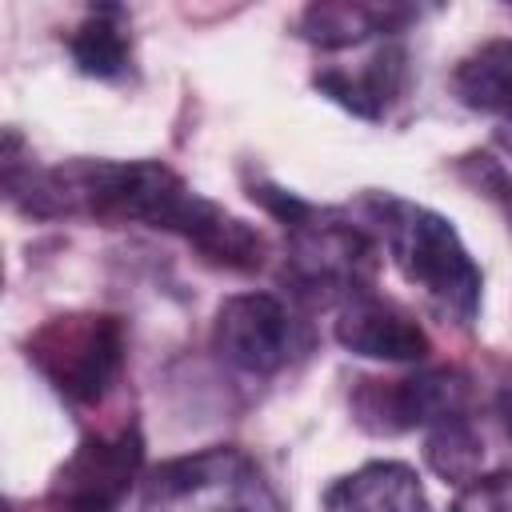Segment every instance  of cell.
<instances>
[{"mask_svg":"<svg viewBox=\"0 0 512 512\" xmlns=\"http://www.w3.org/2000/svg\"><path fill=\"white\" fill-rule=\"evenodd\" d=\"M360 208L376 224V236L384 240L400 276L412 288H420L424 300L444 320L468 328L480 316L484 276L472 252L464 248L460 232L452 228V220L392 192H368Z\"/></svg>","mask_w":512,"mask_h":512,"instance_id":"cell-1","label":"cell"},{"mask_svg":"<svg viewBox=\"0 0 512 512\" xmlns=\"http://www.w3.org/2000/svg\"><path fill=\"white\" fill-rule=\"evenodd\" d=\"M380 244L364 224L340 212L316 208L304 224L288 232V252L280 264V284L288 300L304 312L344 308L348 300L376 292Z\"/></svg>","mask_w":512,"mask_h":512,"instance_id":"cell-2","label":"cell"},{"mask_svg":"<svg viewBox=\"0 0 512 512\" xmlns=\"http://www.w3.org/2000/svg\"><path fill=\"white\" fill-rule=\"evenodd\" d=\"M140 512H284L264 468L232 444L156 464L140 480Z\"/></svg>","mask_w":512,"mask_h":512,"instance_id":"cell-3","label":"cell"},{"mask_svg":"<svg viewBox=\"0 0 512 512\" xmlns=\"http://www.w3.org/2000/svg\"><path fill=\"white\" fill-rule=\"evenodd\" d=\"M28 364L68 404H100L124 372V324L108 312H64L24 340Z\"/></svg>","mask_w":512,"mask_h":512,"instance_id":"cell-4","label":"cell"},{"mask_svg":"<svg viewBox=\"0 0 512 512\" xmlns=\"http://www.w3.org/2000/svg\"><path fill=\"white\" fill-rule=\"evenodd\" d=\"M304 348V320L272 292H236L216 308L212 352L244 376H276Z\"/></svg>","mask_w":512,"mask_h":512,"instance_id":"cell-5","label":"cell"},{"mask_svg":"<svg viewBox=\"0 0 512 512\" xmlns=\"http://www.w3.org/2000/svg\"><path fill=\"white\" fill-rule=\"evenodd\" d=\"M352 412L364 432L400 436L472 412V380L460 368H424L400 380H356Z\"/></svg>","mask_w":512,"mask_h":512,"instance_id":"cell-6","label":"cell"},{"mask_svg":"<svg viewBox=\"0 0 512 512\" xmlns=\"http://www.w3.org/2000/svg\"><path fill=\"white\" fill-rule=\"evenodd\" d=\"M140 464H144V436L136 424L120 428L116 436H88L60 464L48 500L52 504L116 508L128 496V488L136 484Z\"/></svg>","mask_w":512,"mask_h":512,"instance_id":"cell-7","label":"cell"},{"mask_svg":"<svg viewBox=\"0 0 512 512\" xmlns=\"http://www.w3.org/2000/svg\"><path fill=\"white\" fill-rule=\"evenodd\" d=\"M332 336L352 356H368L384 364H416L432 352V340L420 328V320L380 292H364L344 308H336Z\"/></svg>","mask_w":512,"mask_h":512,"instance_id":"cell-8","label":"cell"},{"mask_svg":"<svg viewBox=\"0 0 512 512\" xmlns=\"http://www.w3.org/2000/svg\"><path fill=\"white\" fill-rule=\"evenodd\" d=\"M324 512H428V492L412 464L368 460L324 488Z\"/></svg>","mask_w":512,"mask_h":512,"instance_id":"cell-9","label":"cell"},{"mask_svg":"<svg viewBox=\"0 0 512 512\" xmlns=\"http://www.w3.org/2000/svg\"><path fill=\"white\" fill-rule=\"evenodd\" d=\"M416 20L408 4H364V0H316L296 16V36L316 48H352L368 36H396Z\"/></svg>","mask_w":512,"mask_h":512,"instance_id":"cell-10","label":"cell"},{"mask_svg":"<svg viewBox=\"0 0 512 512\" xmlns=\"http://www.w3.org/2000/svg\"><path fill=\"white\" fill-rule=\"evenodd\" d=\"M408 84V52L404 44H380L376 56L364 64V72H340V68H324L312 76V88L320 96H328L332 104H340L344 112L360 116V120H380L388 112V104L404 92Z\"/></svg>","mask_w":512,"mask_h":512,"instance_id":"cell-11","label":"cell"},{"mask_svg":"<svg viewBox=\"0 0 512 512\" xmlns=\"http://www.w3.org/2000/svg\"><path fill=\"white\" fill-rule=\"evenodd\" d=\"M452 96L472 112L504 120L512 112V40L496 36L472 48L452 68Z\"/></svg>","mask_w":512,"mask_h":512,"instance_id":"cell-12","label":"cell"},{"mask_svg":"<svg viewBox=\"0 0 512 512\" xmlns=\"http://www.w3.org/2000/svg\"><path fill=\"white\" fill-rule=\"evenodd\" d=\"M124 8L112 4H96L88 12V20L68 36V56L76 64V72L92 76V80H116L128 72V36L120 28Z\"/></svg>","mask_w":512,"mask_h":512,"instance_id":"cell-13","label":"cell"},{"mask_svg":"<svg viewBox=\"0 0 512 512\" xmlns=\"http://www.w3.org/2000/svg\"><path fill=\"white\" fill-rule=\"evenodd\" d=\"M424 460L444 484H456V488L472 484L480 476V464H484V440H480L472 416L432 424L428 440H424Z\"/></svg>","mask_w":512,"mask_h":512,"instance_id":"cell-14","label":"cell"},{"mask_svg":"<svg viewBox=\"0 0 512 512\" xmlns=\"http://www.w3.org/2000/svg\"><path fill=\"white\" fill-rule=\"evenodd\" d=\"M452 512H512V472L476 476L456 492Z\"/></svg>","mask_w":512,"mask_h":512,"instance_id":"cell-15","label":"cell"},{"mask_svg":"<svg viewBox=\"0 0 512 512\" xmlns=\"http://www.w3.org/2000/svg\"><path fill=\"white\" fill-rule=\"evenodd\" d=\"M248 196H252L268 216H276L288 232H292L296 224H304V220L316 212V204H308V200H300L296 192H288V188H280V184H268V180L248 184Z\"/></svg>","mask_w":512,"mask_h":512,"instance_id":"cell-16","label":"cell"},{"mask_svg":"<svg viewBox=\"0 0 512 512\" xmlns=\"http://www.w3.org/2000/svg\"><path fill=\"white\" fill-rule=\"evenodd\" d=\"M460 172H464L484 196H492V200L504 208V220H508V228H512V176H508L492 156H468V160L460 164Z\"/></svg>","mask_w":512,"mask_h":512,"instance_id":"cell-17","label":"cell"},{"mask_svg":"<svg viewBox=\"0 0 512 512\" xmlns=\"http://www.w3.org/2000/svg\"><path fill=\"white\" fill-rule=\"evenodd\" d=\"M496 416H500V428H504V436L512 444V384H504L496 392Z\"/></svg>","mask_w":512,"mask_h":512,"instance_id":"cell-18","label":"cell"},{"mask_svg":"<svg viewBox=\"0 0 512 512\" xmlns=\"http://www.w3.org/2000/svg\"><path fill=\"white\" fill-rule=\"evenodd\" d=\"M492 140H496V148H500V152L512 160V112L500 120V128H496V136H492Z\"/></svg>","mask_w":512,"mask_h":512,"instance_id":"cell-19","label":"cell"},{"mask_svg":"<svg viewBox=\"0 0 512 512\" xmlns=\"http://www.w3.org/2000/svg\"><path fill=\"white\" fill-rule=\"evenodd\" d=\"M56 512H112V508H96V504H52Z\"/></svg>","mask_w":512,"mask_h":512,"instance_id":"cell-20","label":"cell"}]
</instances>
